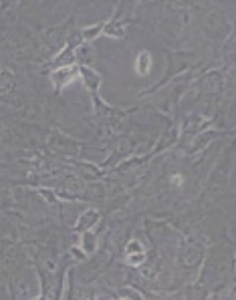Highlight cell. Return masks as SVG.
<instances>
[{"mask_svg":"<svg viewBox=\"0 0 236 300\" xmlns=\"http://www.w3.org/2000/svg\"><path fill=\"white\" fill-rule=\"evenodd\" d=\"M148 69H150V55L141 53L139 55V73H148Z\"/></svg>","mask_w":236,"mask_h":300,"instance_id":"obj_1","label":"cell"}]
</instances>
